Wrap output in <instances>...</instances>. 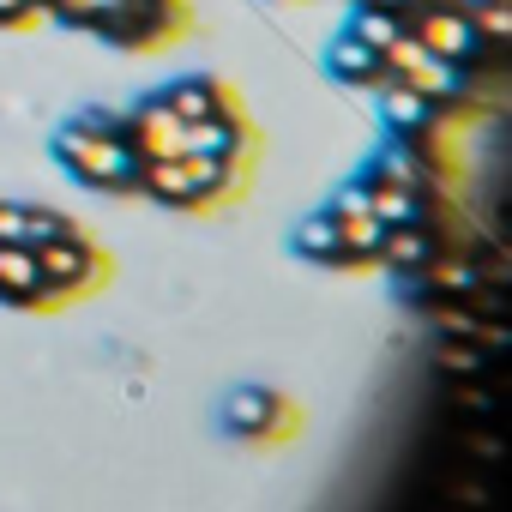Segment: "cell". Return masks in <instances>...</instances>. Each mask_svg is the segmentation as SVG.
Instances as JSON below:
<instances>
[{"label": "cell", "instance_id": "obj_6", "mask_svg": "<svg viewBox=\"0 0 512 512\" xmlns=\"http://www.w3.org/2000/svg\"><path fill=\"white\" fill-rule=\"evenodd\" d=\"M380 55H386V79H398V85H410V91H422V97H434V103H446V97L464 91V73H458L452 61L428 55L410 31H404L398 43H386Z\"/></svg>", "mask_w": 512, "mask_h": 512}, {"label": "cell", "instance_id": "obj_2", "mask_svg": "<svg viewBox=\"0 0 512 512\" xmlns=\"http://www.w3.org/2000/svg\"><path fill=\"white\" fill-rule=\"evenodd\" d=\"M193 31V7L187 0H115V7L97 19V43L121 49V55H151V49H169Z\"/></svg>", "mask_w": 512, "mask_h": 512}, {"label": "cell", "instance_id": "obj_14", "mask_svg": "<svg viewBox=\"0 0 512 512\" xmlns=\"http://www.w3.org/2000/svg\"><path fill=\"white\" fill-rule=\"evenodd\" d=\"M290 247H296V260H308V266H338V223L326 217V211H308L296 229H290Z\"/></svg>", "mask_w": 512, "mask_h": 512}, {"label": "cell", "instance_id": "obj_7", "mask_svg": "<svg viewBox=\"0 0 512 512\" xmlns=\"http://www.w3.org/2000/svg\"><path fill=\"white\" fill-rule=\"evenodd\" d=\"M157 97L169 103V115H175L181 127H199V121H217V115H241V91L223 85L217 73H181V79L163 85Z\"/></svg>", "mask_w": 512, "mask_h": 512}, {"label": "cell", "instance_id": "obj_16", "mask_svg": "<svg viewBox=\"0 0 512 512\" xmlns=\"http://www.w3.org/2000/svg\"><path fill=\"white\" fill-rule=\"evenodd\" d=\"M464 19L482 49H500L512 37V0H464Z\"/></svg>", "mask_w": 512, "mask_h": 512}, {"label": "cell", "instance_id": "obj_21", "mask_svg": "<svg viewBox=\"0 0 512 512\" xmlns=\"http://www.w3.org/2000/svg\"><path fill=\"white\" fill-rule=\"evenodd\" d=\"M428 7H464V0H428Z\"/></svg>", "mask_w": 512, "mask_h": 512}, {"label": "cell", "instance_id": "obj_20", "mask_svg": "<svg viewBox=\"0 0 512 512\" xmlns=\"http://www.w3.org/2000/svg\"><path fill=\"white\" fill-rule=\"evenodd\" d=\"M368 7H386V13H404V7H416V0H368Z\"/></svg>", "mask_w": 512, "mask_h": 512}, {"label": "cell", "instance_id": "obj_12", "mask_svg": "<svg viewBox=\"0 0 512 512\" xmlns=\"http://www.w3.org/2000/svg\"><path fill=\"white\" fill-rule=\"evenodd\" d=\"M61 229H73L61 211L0 199V247H37V241H49V235H61Z\"/></svg>", "mask_w": 512, "mask_h": 512}, {"label": "cell", "instance_id": "obj_10", "mask_svg": "<svg viewBox=\"0 0 512 512\" xmlns=\"http://www.w3.org/2000/svg\"><path fill=\"white\" fill-rule=\"evenodd\" d=\"M434 121H440V103L434 97H422V91H410L398 79L380 85V127H386V139H410V133H422Z\"/></svg>", "mask_w": 512, "mask_h": 512}, {"label": "cell", "instance_id": "obj_1", "mask_svg": "<svg viewBox=\"0 0 512 512\" xmlns=\"http://www.w3.org/2000/svg\"><path fill=\"white\" fill-rule=\"evenodd\" d=\"M55 163L67 181L97 187V193H139V157L115 133V109H79L73 121L55 127L49 139Z\"/></svg>", "mask_w": 512, "mask_h": 512}, {"label": "cell", "instance_id": "obj_3", "mask_svg": "<svg viewBox=\"0 0 512 512\" xmlns=\"http://www.w3.org/2000/svg\"><path fill=\"white\" fill-rule=\"evenodd\" d=\"M31 253H37V272H43V284H49L55 302H85V296H97L115 278L109 272V253L91 235H79V229H61V235L37 241Z\"/></svg>", "mask_w": 512, "mask_h": 512}, {"label": "cell", "instance_id": "obj_5", "mask_svg": "<svg viewBox=\"0 0 512 512\" xmlns=\"http://www.w3.org/2000/svg\"><path fill=\"white\" fill-rule=\"evenodd\" d=\"M115 133L127 139V151L139 157V163H157V157H181V139H187V127L169 115V103L151 91V97H139V103H127L121 115H115Z\"/></svg>", "mask_w": 512, "mask_h": 512}, {"label": "cell", "instance_id": "obj_4", "mask_svg": "<svg viewBox=\"0 0 512 512\" xmlns=\"http://www.w3.org/2000/svg\"><path fill=\"white\" fill-rule=\"evenodd\" d=\"M296 422H302L296 404H290L284 392H266V386H241V392H229V404H223V428H229L235 440H253V446L296 434Z\"/></svg>", "mask_w": 512, "mask_h": 512}, {"label": "cell", "instance_id": "obj_13", "mask_svg": "<svg viewBox=\"0 0 512 512\" xmlns=\"http://www.w3.org/2000/svg\"><path fill=\"white\" fill-rule=\"evenodd\" d=\"M362 181V175H356ZM368 187V211H374V223L380 229H404V223H422L428 217V205L410 193V187H392V181H362Z\"/></svg>", "mask_w": 512, "mask_h": 512}, {"label": "cell", "instance_id": "obj_9", "mask_svg": "<svg viewBox=\"0 0 512 512\" xmlns=\"http://www.w3.org/2000/svg\"><path fill=\"white\" fill-rule=\"evenodd\" d=\"M0 302L7 308H61L55 296H49V284H43V272H37V253L31 247H0Z\"/></svg>", "mask_w": 512, "mask_h": 512}, {"label": "cell", "instance_id": "obj_15", "mask_svg": "<svg viewBox=\"0 0 512 512\" xmlns=\"http://www.w3.org/2000/svg\"><path fill=\"white\" fill-rule=\"evenodd\" d=\"M356 43H368V49H386V43H398L404 37V19L398 13H386V7H368V0H350V25H344Z\"/></svg>", "mask_w": 512, "mask_h": 512}, {"label": "cell", "instance_id": "obj_17", "mask_svg": "<svg viewBox=\"0 0 512 512\" xmlns=\"http://www.w3.org/2000/svg\"><path fill=\"white\" fill-rule=\"evenodd\" d=\"M43 7V19H55V25H67V31H97V19L115 7V0H37Z\"/></svg>", "mask_w": 512, "mask_h": 512}, {"label": "cell", "instance_id": "obj_8", "mask_svg": "<svg viewBox=\"0 0 512 512\" xmlns=\"http://www.w3.org/2000/svg\"><path fill=\"white\" fill-rule=\"evenodd\" d=\"M320 67H326V79L344 85V91H380V85H386V55L368 49V43H356L350 31L332 37V49L320 55Z\"/></svg>", "mask_w": 512, "mask_h": 512}, {"label": "cell", "instance_id": "obj_19", "mask_svg": "<svg viewBox=\"0 0 512 512\" xmlns=\"http://www.w3.org/2000/svg\"><path fill=\"white\" fill-rule=\"evenodd\" d=\"M440 368H446V374H476V368H482V356H476V350H452V344H446V350H440Z\"/></svg>", "mask_w": 512, "mask_h": 512}, {"label": "cell", "instance_id": "obj_11", "mask_svg": "<svg viewBox=\"0 0 512 512\" xmlns=\"http://www.w3.org/2000/svg\"><path fill=\"white\" fill-rule=\"evenodd\" d=\"M440 253L446 247H440V235L428 223H404V229H386L380 235V266L386 272H428Z\"/></svg>", "mask_w": 512, "mask_h": 512}, {"label": "cell", "instance_id": "obj_18", "mask_svg": "<svg viewBox=\"0 0 512 512\" xmlns=\"http://www.w3.org/2000/svg\"><path fill=\"white\" fill-rule=\"evenodd\" d=\"M37 25H43L37 0H0V31H37Z\"/></svg>", "mask_w": 512, "mask_h": 512}]
</instances>
